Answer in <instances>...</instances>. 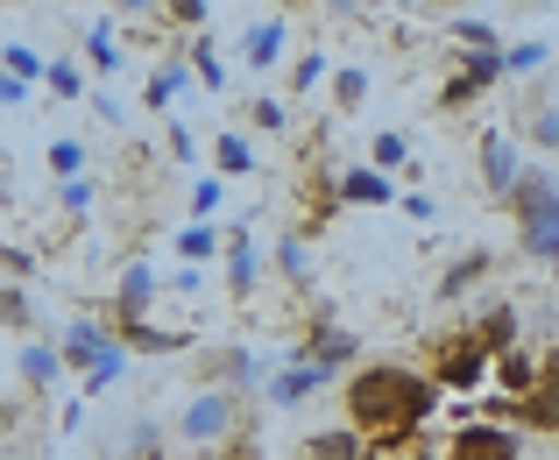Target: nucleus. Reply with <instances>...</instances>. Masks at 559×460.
<instances>
[{"label":"nucleus","instance_id":"20","mask_svg":"<svg viewBox=\"0 0 559 460\" xmlns=\"http://www.w3.org/2000/svg\"><path fill=\"white\" fill-rule=\"evenodd\" d=\"M305 460H369V439L347 433V425H326V433L305 439Z\"/></svg>","mask_w":559,"mask_h":460},{"label":"nucleus","instance_id":"44","mask_svg":"<svg viewBox=\"0 0 559 460\" xmlns=\"http://www.w3.org/2000/svg\"><path fill=\"white\" fill-rule=\"evenodd\" d=\"M467 99H475V85H467V79H447V85H439V107H447V114H461Z\"/></svg>","mask_w":559,"mask_h":460},{"label":"nucleus","instance_id":"2","mask_svg":"<svg viewBox=\"0 0 559 460\" xmlns=\"http://www.w3.org/2000/svg\"><path fill=\"white\" fill-rule=\"evenodd\" d=\"M510 220H518V248L538 262H559V177L546 163H524V177L510 185Z\"/></svg>","mask_w":559,"mask_h":460},{"label":"nucleus","instance_id":"36","mask_svg":"<svg viewBox=\"0 0 559 460\" xmlns=\"http://www.w3.org/2000/svg\"><path fill=\"white\" fill-rule=\"evenodd\" d=\"M0 326H36V305L22 284H0Z\"/></svg>","mask_w":559,"mask_h":460},{"label":"nucleus","instance_id":"39","mask_svg":"<svg viewBox=\"0 0 559 460\" xmlns=\"http://www.w3.org/2000/svg\"><path fill=\"white\" fill-rule=\"evenodd\" d=\"M404 156H411V135H396V128H382V135H376V170L390 177V170H396Z\"/></svg>","mask_w":559,"mask_h":460},{"label":"nucleus","instance_id":"27","mask_svg":"<svg viewBox=\"0 0 559 460\" xmlns=\"http://www.w3.org/2000/svg\"><path fill=\"white\" fill-rule=\"evenodd\" d=\"M185 85H191V64H185V57H170V64H156V79L142 85V99H150V107H170Z\"/></svg>","mask_w":559,"mask_h":460},{"label":"nucleus","instance_id":"34","mask_svg":"<svg viewBox=\"0 0 559 460\" xmlns=\"http://www.w3.org/2000/svg\"><path fill=\"white\" fill-rule=\"evenodd\" d=\"M319 79H333V64H326V57H319V50H305L298 64H290V79H284V85H290V93H312Z\"/></svg>","mask_w":559,"mask_h":460},{"label":"nucleus","instance_id":"33","mask_svg":"<svg viewBox=\"0 0 559 460\" xmlns=\"http://www.w3.org/2000/svg\"><path fill=\"white\" fill-rule=\"evenodd\" d=\"M121 376H128V347H121V340H114V347H107V354H99V362H93V376H85V390L99 397V390H114V382H121Z\"/></svg>","mask_w":559,"mask_h":460},{"label":"nucleus","instance_id":"43","mask_svg":"<svg viewBox=\"0 0 559 460\" xmlns=\"http://www.w3.org/2000/svg\"><path fill=\"white\" fill-rule=\"evenodd\" d=\"M85 99H93V114H99V121H107V128H128V107H121V99H114V93H85Z\"/></svg>","mask_w":559,"mask_h":460},{"label":"nucleus","instance_id":"4","mask_svg":"<svg viewBox=\"0 0 559 460\" xmlns=\"http://www.w3.org/2000/svg\"><path fill=\"white\" fill-rule=\"evenodd\" d=\"M489 368H496V354L475 340V326H453V333H439L432 340V390L439 397H475L481 382H489Z\"/></svg>","mask_w":559,"mask_h":460},{"label":"nucleus","instance_id":"18","mask_svg":"<svg viewBox=\"0 0 559 460\" xmlns=\"http://www.w3.org/2000/svg\"><path fill=\"white\" fill-rule=\"evenodd\" d=\"M481 276H489V248H467V256L447 262V276H439V305H461Z\"/></svg>","mask_w":559,"mask_h":460},{"label":"nucleus","instance_id":"9","mask_svg":"<svg viewBox=\"0 0 559 460\" xmlns=\"http://www.w3.org/2000/svg\"><path fill=\"white\" fill-rule=\"evenodd\" d=\"M489 382L503 390V404H524L532 390H546V354H532V347H510V354H496Z\"/></svg>","mask_w":559,"mask_h":460},{"label":"nucleus","instance_id":"28","mask_svg":"<svg viewBox=\"0 0 559 460\" xmlns=\"http://www.w3.org/2000/svg\"><path fill=\"white\" fill-rule=\"evenodd\" d=\"M43 64H50V57H36L28 43H0V71H8L14 85H36V79H43Z\"/></svg>","mask_w":559,"mask_h":460},{"label":"nucleus","instance_id":"40","mask_svg":"<svg viewBox=\"0 0 559 460\" xmlns=\"http://www.w3.org/2000/svg\"><path fill=\"white\" fill-rule=\"evenodd\" d=\"M164 22H170V28H205V22H213V8H205V0H170Z\"/></svg>","mask_w":559,"mask_h":460},{"label":"nucleus","instance_id":"16","mask_svg":"<svg viewBox=\"0 0 559 460\" xmlns=\"http://www.w3.org/2000/svg\"><path fill=\"white\" fill-rule=\"evenodd\" d=\"M114 340H121L128 354H185L191 347L185 326H150V319H142V326H114Z\"/></svg>","mask_w":559,"mask_h":460},{"label":"nucleus","instance_id":"22","mask_svg":"<svg viewBox=\"0 0 559 460\" xmlns=\"http://www.w3.org/2000/svg\"><path fill=\"white\" fill-rule=\"evenodd\" d=\"M213 170H219V185H227V177H248V170H255V142L227 128V135L213 142Z\"/></svg>","mask_w":559,"mask_h":460},{"label":"nucleus","instance_id":"6","mask_svg":"<svg viewBox=\"0 0 559 460\" xmlns=\"http://www.w3.org/2000/svg\"><path fill=\"white\" fill-rule=\"evenodd\" d=\"M439 460H524V433L518 425H496V418H467V425H453Z\"/></svg>","mask_w":559,"mask_h":460},{"label":"nucleus","instance_id":"38","mask_svg":"<svg viewBox=\"0 0 559 460\" xmlns=\"http://www.w3.org/2000/svg\"><path fill=\"white\" fill-rule=\"evenodd\" d=\"M93 191H99L93 177H71V185H57V205H64L71 220H85V213H93Z\"/></svg>","mask_w":559,"mask_h":460},{"label":"nucleus","instance_id":"47","mask_svg":"<svg viewBox=\"0 0 559 460\" xmlns=\"http://www.w3.org/2000/svg\"><path fill=\"white\" fill-rule=\"evenodd\" d=\"M0 460H28V453H0Z\"/></svg>","mask_w":559,"mask_h":460},{"label":"nucleus","instance_id":"42","mask_svg":"<svg viewBox=\"0 0 559 460\" xmlns=\"http://www.w3.org/2000/svg\"><path fill=\"white\" fill-rule=\"evenodd\" d=\"M248 121H255V128H270V135H276V128H284L290 114H284V99H270V93H262L255 107H248Z\"/></svg>","mask_w":559,"mask_h":460},{"label":"nucleus","instance_id":"46","mask_svg":"<svg viewBox=\"0 0 559 460\" xmlns=\"http://www.w3.org/2000/svg\"><path fill=\"white\" fill-rule=\"evenodd\" d=\"M404 213H411V220H432V213H439V205H432V199H425V191H404Z\"/></svg>","mask_w":559,"mask_h":460},{"label":"nucleus","instance_id":"19","mask_svg":"<svg viewBox=\"0 0 559 460\" xmlns=\"http://www.w3.org/2000/svg\"><path fill=\"white\" fill-rule=\"evenodd\" d=\"M170 256L185 262V270H199V262L219 256V227H205V220H185L178 234H170Z\"/></svg>","mask_w":559,"mask_h":460},{"label":"nucleus","instance_id":"32","mask_svg":"<svg viewBox=\"0 0 559 460\" xmlns=\"http://www.w3.org/2000/svg\"><path fill=\"white\" fill-rule=\"evenodd\" d=\"M50 177H57V185H71V177H85V142L57 135V142H50Z\"/></svg>","mask_w":559,"mask_h":460},{"label":"nucleus","instance_id":"14","mask_svg":"<svg viewBox=\"0 0 559 460\" xmlns=\"http://www.w3.org/2000/svg\"><path fill=\"white\" fill-rule=\"evenodd\" d=\"M475 340H481L489 354H510V347L524 340V311L510 305V298H489V305H481V319H475Z\"/></svg>","mask_w":559,"mask_h":460},{"label":"nucleus","instance_id":"11","mask_svg":"<svg viewBox=\"0 0 559 460\" xmlns=\"http://www.w3.org/2000/svg\"><path fill=\"white\" fill-rule=\"evenodd\" d=\"M213 382H219V390H234V397H248V390L270 382V362H262L255 347H241V340H227V347L213 354Z\"/></svg>","mask_w":559,"mask_h":460},{"label":"nucleus","instance_id":"3","mask_svg":"<svg viewBox=\"0 0 559 460\" xmlns=\"http://www.w3.org/2000/svg\"><path fill=\"white\" fill-rule=\"evenodd\" d=\"M170 433H178V447H199V453H219L241 439V397L219 390V382H205V390L185 397V411L170 418Z\"/></svg>","mask_w":559,"mask_h":460},{"label":"nucleus","instance_id":"10","mask_svg":"<svg viewBox=\"0 0 559 460\" xmlns=\"http://www.w3.org/2000/svg\"><path fill=\"white\" fill-rule=\"evenodd\" d=\"M107 347H114V333L99 319H71L64 333H57V362H64V376H71V368H79V376H93V362Z\"/></svg>","mask_w":559,"mask_h":460},{"label":"nucleus","instance_id":"29","mask_svg":"<svg viewBox=\"0 0 559 460\" xmlns=\"http://www.w3.org/2000/svg\"><path fill=\"white\" fill-rule=\"evenodd\" d=\"M552 43H503V79H524V71H546Z\"/></svg>","mask_w":559,"mask_h":460},{"label":"nucleus","instance_id":"37","mask_svg":"<svg viewBox=\"0 0 559 460\" xmlns=\"http://www.w3.org/2000/svg\"><path fill=\"white\" fill-rule=\"evenodd\" d=\"M219 199H227V185H219V177H199V185H191V220H205V227H213Z\"/></svg>","mask_w":559,"mask_h":460},{"label":"nucleus","instance_id":"26","mask_svg":"<svg viewBox=\"0 0 559 460\" xmlns=\"http://www.w3.org/2000/svg\"><path fill=\"white\" fill-rule=\"evenodd\" d=\"M43 85H50L57 99H85V93H93V85H85V64H79V57H50V64H43Z\"/></svg>","mask_w":559,"mask_h":460},{"label":"nucleus","instance_id":"23","mask_svg":"<svg viewBox=\"0 0 559 460\" xmlns=\"http://www.w3.org/2000/svg\"><path fill=\"white\" fill-rule=\"evenodd\" d=\"M453 79H467L475 93H489V85L503 79V50H461L453 57Z\"/></svg>","mask_w":559,"mask_h":460},{"label":"nucleus","instance_id":"30","mask_svg":"<svg viewBox=\"0 0 559 460\" xmlns=\"http://www.w3.org/2000/svg\"><path fill=\"white\" fill-rule=\"evenodd\" d=\"M361 99H369V71H361V64H341V71H333V107L355 114Z\"/></svg>","mask_w":559,"mask_h":460},{"label":"nucleus","instance_id":"8","mask_svg":"<svg viewBox=\"0 0 559 460\" xmlns=\"http://www.w3.org/2000/svg\"><path fill=\"white\" fill-rule=\"evenodd\" d=\"M475 156H481V185H489V199H510V185L524 177L518 135H510V128H481V135H475Z\"/></svg>","mask_w":559,"mask_h":460},{"label":"nucleus","instance_id":"7","mask_svg":"<svg viewBox=\"0 0 559 460\" xmlns=\"http://www.w3.org/2000/svg\"><path fill=\"white\" fill-rule=\"evenodd\" d=\"M156 298H164V270L150 256H135L121 270V284H114V326H142L156 311Z\"/></svg>","mask_w":559,"mask_h":460},{"label":"nucleus","instance_id":"15","mask_svg":"<svg viewBox=\"0 0 559 460\" xmlns=\"http://www.w3.org/2000/svg\"><path fill=\"white\" fill-rule=\"evenodd\" d=\"M284 50H290V22H284V14H270V22H255V28L241 36V64H248V71H270Z\"/></svg>","mask_w":559,"mask_h":460},{"label":"nucleus","instance_id":"17","mask_svg":"<svg viewBox=\"0 0 559 460\" xmlns=\"http://www.w3.org/2000/svg\"><path fill=\"white\" fill-rule=\"evenodd\" d=\"M255 270H262V262H255V234L234 220V227H227V291H234V298L255 291Z\"/></svg>","mask_w":559,"mask_h":460},{"label":"nucleus","instance_id":"45","mask_svg":"<svg viewBox=\"0 0 559 460\" xmlns=\"http://www.w3.org/2000/svg\"><path fill=\"white\" fill-rule=\"evenodd\" d=\"M164 284H170V291H178V298H191V291H199V270H185V262H178V270H170V276H164Z\"/></svg>","mask_w":559,"mask_h":460},{"label":"nucleus","instance_id":"31","mask_svg":"<svg viewBox=\"0 0 559 460\" xmlns=\"http://www.w3.org/2000/svg\"><path fill=\"white\" fill-rule=\"evenodd\" d=\"M276 270H284V284H312V256H305V241L298 234H284V241H276Z\"/></svg>","mask_w":559,"mask_h":460},{"label":"nucleus","instance_id":"1","mask_svg":"<svg viewBox=\"0 0 559 460\" xmlns=\"http://www.w3.org/2000/svg\"><path fill=\"white\" fill-rule=\"evenodd\" d=\"M341 411H347V433H361L369 447H396V439H418L425 425L439 418V390L425 368H404V362H361L341 390Z\"/></svg>","mask_w":559,"mask_h":460},{"label":"nucleus","instance_id":"25","mask_svg":"<svg viewBox=\"0 0 559 460\" xmlns=\"http://www.w3.org/2000/svg\"><path fill=\"white\" fill-rule=\"evenodd\" d=\"M121 36H114V28L107 22H85V64H93V71H121Z\"/></svg>","mask_w":559,"mask_h":460},{"label":"nucleus","instance_id":"24","mask_svg":"<svg viewBox=\"0 0 559 460\" xmlns=\"http://www.w3.org/2000/svg\"><path fill=\"white\" fill-rule=\"evenodd\" d=\"M453 43H461V50H503V28L489 22V14H453Z\"/></svg>","mask_w":559,"mask_h":460},{"label":"nucleus","instance_id":"13","mask_svg":"<svg viewBox=\"0 0 559 460\" xmlns=\"http://www.w3.org/2000/svg\"><path fill=\"white\" fill-rule=\"evenodd\" d=\"M396 185L376 170V163H347L341 177H333V205H390Z\"/></svg>","mask_w":559,"mask_h":460},{"label":"nucleus","instance_id":"41","mask_svg":"<svg viewBox=\"0 0 559 460\" xmlns=\"http://www.w3.org/2000/svg\"><path fill=\"white\" fill-rule=\"evenodd\" d=\"M532 142H538V150H559V107H538L532 114Z\"/></svg>","mask_w":559,"mask_h":460},{"label":"nucleus","instance_id":"21","mask_svg":"<svg viewBox=\"0 0 559 460\" xmlns=\"http://www.w3.org/2000/svg\"><path fill=\"white\" fill-rule=\"evenodd\" d=\"M57 376H64L57 347H50V340H28V347H22V382H28V390H57Z\"/></svg>","mask_w":559,"mask_h":460},{"label":"nucleus","instance_id":"12","mask_svg":"<svg viewBox=\"0 0 559 460\" xmlns=\"http://www.w3.org/2000/svg\"><path fill=\"white\" fill-rule=\"evenodd\" d=\"M319 390H326V376H319L312 362H298V354H290L284 368H270V382H262V397H270L276 411H298L305 397H319Z\"/></svg>","mask_w":559,"mask_h":460},{"label":"nucleus","instance_id":"5","mask_svg":"<svg viewBox=\"0 0 559 460\" xmlns=\"http://www.w3.org/2000/svg\"><path fill=\"white\" fill-rule=\"evenodd\" d=\"M298 362H312V368H319V376H326V382L341 376V368H347V376H355V362H361V340L347 333V326L333 319V311H312V333H305Z\"/></svg>","mask_w":559,"mask_h":460},{"label":"nucleus","instance_id":"35","mask_svg":"<svg viewBox=\"0 0 559 460\" xmlns=\"http://www.w3.org/2000/svg\"><path fill=\"white\" fill-rule=\"evenodd\" d=\"M191 71H199V85H213V93H219V85H227V64H219V50H213V43H191Z\"/></svg>","mask_w":559,"mask_h":460},{"label":"nucleus","instance_id":"48","mask_svg":"<svg viewBox=\"0 0 559 460\" xmlns=\"http://www.w3.org/2000/svg\"><path fill=\"white\" fill-rule=\"evenodd\" d=\"M552 64H559V50H552Z\"/></svg>","mask_w":559,"mask_h":460}]
</instances>
